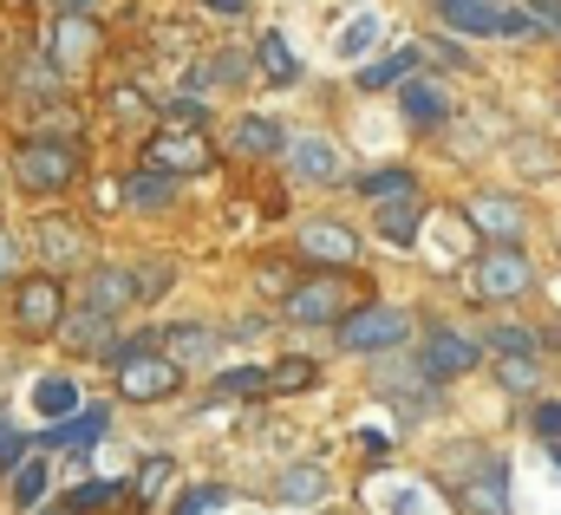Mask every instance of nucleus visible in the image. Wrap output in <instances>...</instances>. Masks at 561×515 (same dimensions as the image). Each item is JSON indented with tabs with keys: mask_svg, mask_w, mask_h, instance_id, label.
Listing matches in <instances>:
<instances>
[{
	"mask_svg": "<svg viewBox=\"0 0 561 515\" xmlns=\"http://www.w3.org/2000/svg\"><path fill=\"white\" fill-rule=\"evenodd\" d=\"M13 176H20V190H33V196H59V190L79 176V150H72V144H53V137H33V144L13 150Z\"/></svg>",
	"mask_w": 561,
	"mask_h": 515,
	"instance_id": "1",
	"label": "nucleus"
},
{
	"mask_svg": "<svg viewBox=\"0 0 561 515\" xmlns=\"http://www.w3.org/2000/svg\"><path fill=\"white\" fill-rule=\"evenodd\" d=\"M405 340H412V313H405V307H386V300L353 307V313L340 320V346H346V353H392V346H405Z\"/></svg>",
	"mask_w": 561,
	"mask_h": 515,
	"instance_id": "2",
	"label": "nucleus"
},
{
	"mask_svg": "<svg viewBox=\"0 0 561 515\" xmlns=\"http://www.w3.org/2000/svg\"><path fill=\"white\" fill-rule=\"evenodd\" d=\"M353 313V287H346V274H307L294 294H287V320H300V327H340Z\"/></svg>",
	"mask_w": 561,
	"mask_h": 515,
	"instance_id": "3",
	"label": "nucleus"
},
{
	"mask_svg": "<svg viewBox=\"0 0 561 515\" xmlns=\"http://www.w3.org/2000/svg\"><path fill=\"white\" fill-rule=\"evenodd\" d=\"M477 359H483V340H470V333H457V327H431L419 346V373L424 379H463V373H477Z\"/></svg>",
	"mask_w": 561,
	"mask_h": 515,
	"instance_id": "4",
	"label": "nucleus"
},
{
	"mask_svg": "<svg viewBox=\"0 0 561 515\" xmlns=\"http://www.w3.org/2000/svg\"><path fill=\"white\" fill-rule=\"evenodd\" d=\"M463 216L496 242V249H516L523 242V229H529V209L516 203V196H503V190H483V196H470L463 203Z\"/></svg>",
	"mask_w": 561,
	"mask_h": 515,
	"instance_id": "5",
	"label": "nucleus"
},
{
	"mask_svg": "<svg viewBox=\"0 0 561 515\" xmlns=\"http://www.w3.org/2000/svg\"><path fill=\"white\" fill-rule=\"evenodd\" d=\"M529 287H536V267H529L523 249H490V255L477 261V294L483 300H516Z\"/></svg>",
	"mask_w": 561,
	"mask_h": 515,
	"instance_id": "6",
	"label": "nucleus"
},
{
	"mask_svg": "<svg viewBox=\"0 0 561 515\" xmlns=\"http://www.w3.org/2000/svg\"><path fill=\"white\" fill-rule=\"evenodd\" d=\"M13 320H20V333H53V327L66 320V294H59V281H53V274L20 281V294H13Z\"/></svg>",
	"mask_w": 561,
	"mask_h": 515,
	"instance_id": "7",
	"label": "nucleus"
},
{
	"mask_svg": "<svg viewBox=\"0 0 561 515\" xmlns=\"http://www.w3.org/2000/svg\"><path fill=\"white\" fill-rule=\"evenodd\" d=\"M294 249H300V261H313V267L340 274V267H353V261H359V236H353L346 222H307Z\"/></svg>",
	"mask_w": 561,
	"mask_h": 515,
	"instance_id": "8",
	"label": "nucleus"
},
{
	"mask_svg": "<svg viewBox=\"0 0 561 515\" xmlns=\"http://www.w3.org/2000/svg\"><path fill=\"white\" fill-rule=\"evenodd\" d=\"M463 510L470 515H510V464L503 457H477V470L463 477Z\"/></svg>",
	"mask_w": 561,
	"mask_h": 515,
	"instance_id": "9",
	"label": "nucleus"
},
{
	"mask_svg": "<svg viewBox=\"0 0 561 515\" xmlns=\"http://www.w3.org/2000/svg\"><path fill=\"white\" fill-rule=\"evenodd\" d=\"M118 386H125V398H170V391L183 386V366L176 359H131V366H118Z\"/></svg>",
	"mask_w": 561,
	"mask_h": 515,
	"instance_id": "10",
	"label": "nucleus"
},
{
	"mask_svg": "<svg viewBox=\"0 0 561 515\" xmlns=\"http://www.w3.org/2000/svg\"><path fill=\"white\" fill-rule=\"evenodd\" d=\"M399 112H405V125L437 130L450 118V92H444L437 79H405V85H399Z\"/></svg>",
	"mask_w": 561,
	"mask_h": 515,
	"instance_id": "11",
	"label": "nucleus"
},
{
	"mask_svg": "<svg viewBox=\"0 0 561 515\" xmlns=\"http://www.w3.org/2000/svg\"><path fill=\"white\" fill-rule=\"evenodd\" d=\"M209 163V144L196 137V130H157L150 137V170H203Z\"/></svg>",
	"mask_w": 561,
	"mask_h": 515,
	"instance_id": "12",
	"label": "nucleus"
},
{
	"mask_svg": "<svg viewBox=\"0 0 561 515\" xmlns=\"http://www.w3.org/2000/svg\"><path fill=\"white\" fill-rule=\"evenodd\" d=\"M33 249H39L46 267H79V261L92 255L85 229H72V222H39V229H33Z\"/></svg>",
	"mask_w": 561,
	"mask_h": 515,
	"instance_id": "13",
	"label": "nucleus"
},
{
	"mask_svg": "<svg viewBox=\"0 0 561 515\" xmlns=\"http://www.w3.org/2000/svg\"><path fill=\"white\" fill-rule=\"evenodd\" d=\"M85 300H92V313H125L131 300H138V274H125V267H92V281H85Z\"/></svg>",
	"mask_w": 561,
	"mask_h": 515,
	"instance_id": "14",
	"label": "nucleus"
},
{
	"mask_svg": "<svg viewBox=\"0 0 561 515\" xmlns=\"http://www.w3.org/2000/svg\"><path fill=\"white\" fill-rule=\"evenodd\" d=\"M105 431H112V411H105V404H85V411H72L66 424L46 431V450H85V444H99Z\"/></svg>",
	"mask_w": 561,
	"mask_h": 515,
	"instance_id": "15",
	"label": "nucleus"
},
{
	"mask_svg": "<svg viewBox=\"0 0 561 515\" xmlns=\"http://www.w3.org/2000/svg\"><path fill=\"white\" fill-rule=\"evenodd\" d=\"M287 163H294V176H307V183H333L340 176V157H333V137H294L287 144Z\"/></svg>",
	"mask_w": 561,
	"mask_h": 515,
	"instance_id": "16",
	"label": "nucleus"
},
{
	"mask_svg": "<svg viewBox=\"0 0 561 515\" xmlns=\"http://www.w3.org/2000/svg\"><path fill=\"white\" fill-rule=\"evenodd\" d=\"M437 13H444V26H450V33L490 39V33H503V13H510V7H490V0H444Z\"/></svg>",
	"mask_w": 561,
	"mask_h": 515,
	"instance_id": "17",
	"label": "nucleus"
},
{
	"mask_svg": "<svg viewBox=\"0 0 561 515\" xmlns=\"http://www.w3.org/2000/svg\"><path fill=\"white\" fill-rule=\"evenodd\" d=\"M419 59H424V46L412 39V46H399V53H386V59H373V66L359 72V85H366V92H386V85H405V79H419Z\"/></svg>",
	"mask_w": 561,
	"mask_h": 515,
	"instance_id": "18",
	"label": "nucleus"
},
{
	"mask_svg": "<svg viewBox=\"0 0 561 515\" xmlns=\"http://www.w3.org/2000/svg\"><path fill=\"white\" fill-rule=\"evenodd\" d=\"M424 229V203L419 196H399V203H379V236L386 242H399V249H412Z\"/></svg>",
	"mask_w": 561,
	"mask_h": 515,
	"instance_id": "19",
	"label": "nucleus"
},
{
	"mask_svg": "<svg viewBox=\"0 0 561 515\" xmlns=\"http://www.w3.org/2000/svg\"><path fill=\"white\" fill-rule=\"evenodd\" d=\"M229 144H236L242 157H280V150H287V137H280V130L268 125V118H236Z\"/></svg>",
	"mask_w": 561,
	"mask_h": 515,
	"instance_id": "20",
	"label": "nucleus"
},
{
	"mask_svg": "<svg viewBox=\"0 0 561 515\" xmlns=\"http://www.w3.org/2000/svg\"><path fill=\"white\" fill-rule=\"evenodd\" d=\"M125 196H131V209H163V203H176V176L170 170H138L125 183Z\"/></svg>",
	"mask_w": 561,
	"mask_h": 515,
	"instance_id": "21",
	"label": "nucleus"
},
{
	"mask_svg": "<svg viewBox=\"0 0 561 515\" xmlns=\"http://www.w3.org/2000/svg\"><path fill=\"white\" fill-rule=\"evenodd\" d=\"M359 196L366 203H399V196H419V183H412V170H366Z\"/></svg>",
	"mask_w": 561,
	"mask_h": 515,
	"instance_id": "22",
	"label": "nucleus"
},
{
	"mask_svg": "<svg viewBox=\"0 0 561 515\" xmlns=\"http://www.w3.org/2000/svg\"><path fill=\"white\" fill-rule=\"evenodd\" d=\"M33 404H39L53 424H66V417L79 411V386H72V379H39V386H33Z\"/></svg>",
	"mask_w": 561,
	"mask_h": 515,
	"instance_id": "23",
	"label": "nucleus"
},
{
	"mask_svg": "<svg viewBox=\"0 0 561 515\" xmlns=\"http://www.w3.org/2000/svg\"><path fill=\"white\" fill-rule=\"evenodd\" d=\"M92 46H99V33H92L85 20H66V26L53 33V53H59V66H79V59H85Z\"/></svg>",
	"mask_w": 561,
	"mask_h": 515,
	"instance_id": "24",
	"label": "nucleus"
},
{
	"mask_svg": "<svg viewBox=\"0 0 561 515\" xmlns=\"http://www.w3.org/2000/svg\"><path fill=\"white\" fill-rule=\"evenodd\" d=\"M490 353H503V359H536L542 353V340L529 333V327H490V340H483Z\"/></svg>",
	"mask_w": 561,
	"mask_h": 515,
	"instance_id": "25",
	"label": "nucleus"
},
{
	"mask_svg": "<svg viewBox=\"0 0 561 515\" xmlns=\"http://www.w3.org/2000/svg\"><path fill=\"white\" fill-rule=\"evenodd\" d=\"M255 59H262V72H268V79H275V85H287V79H294V72H300V66H294V53H287V39H280V33H262V39H255Z\"/></svg>",
	"mask_w": 561,
	"mask_h": 515,
	"instance_id": "26",
	"label": "nucleus"
},
{
	"mask_svg": "<svg viewBox=\"0 0 561 515\" xmlns=\"http://www.w3.org/2000/svg\"><path fill=\"white\" fill-rule=\"evenodd\" d=\"M280 496L287 503H320L327 496V470H287L280 477Z\"/></svg>",
	"mask_w": 561,
	"mask_h": 515,
	"instance_id": "27",
	"label": "nucleus"
},
{
	"mask_svg": "<svg viewBox=\"0 0 561 515\" xmlns=\"http://www.w3.org/2000/svg\"><path fill=\"white\" fill-rule=\"evenodd\" d=\"M157 346H163V353H209L216 333H209V327H170V333H157Z\"/></svg>",
	"mask_w": 561,
	"mask_h": 515,
	"instance_id": "28",
	"label": "nucleus"
},
{
	"mask_svg": "<svg viewBox=\"0 0 561 515\" xmlns=\"http://www.w3.org/2000/svg\"><path fill=\"white\" fill-rule=\"evenodd\" d=\"M46 470H53V464H20V470H13V503H20V510H33V503L46 496Z\"/></svg>",
	"mask_w": 561,
	"mask_h": 515,
	"instance_id": "29",
	"label": "nucleus"
},
{
	"mask_svg": "<svg viewBox=\"0 0 561 515\" xmlns=\"http://www.w3.org/2000/svg\"><path fill=\"white\" fill-rule=\"evenodd\" d=\"M529 431H536L542 444H561V398H536V404H529Z\"/></svg>",
	"mask_w": 561,
	"mask_h": 515,
	"instance_id": "30",
	"label": "nucleus"
},
{
	"mask_svg": "<svg viewBox=\"0 0 561 515\" xmlns=\"http://www.w3.org/2000/svg\"><path fill=\"white\" fill-rule=\"evenodd\" d=\"M496 379L510 391H536V379H542V359H503L496 366Z\"/></svg>",
	"mask_w": 561,
	"mask_h": 515,
	"instance_id": "31",
	"label": "nucleus"
},
{
	"mask_svg": "<svg viewBox=\"0 0 561 515\" xmlns=\"http://www.w3.org/2000/svg\"><path fill=\"white\" fill-rule=\"evenodd\" d=\"M373 39H379V20H373V13H359V20H353V26L340 33V53H346V59H359V53H366Z\"/></svg>",
	"mask_w": 561,
	"mask_h": 515,
	"instance_id": "32",
	"label": "nucleus"
},
{
	"mask_svg": "<svg viewBox=\"0 0 561 515\" xmlns=\"http://www.w3.org/2000/svg\"><path fill=\"white\" fill-rule=\"evenodd\" d=\"M112 503H118V483H79V490H72V510H79V515L112 510Z\"/></svg>",
	"mask_w": 561,
	"mask_h": 515,
	"instance_id": "33",
	"label": "nucleus"
},
{
	"mask_svg": "<svg viewBox=\"0 0 561 515\" xmlns=\"http://www.w3.org/2000/svg\"><path fill=\"white\" fill-rule=\"evenodd\" d=\"M268 386H275V391H300V386H313V366H307V359H280L275 373H268Z\"/></svg>",
	"mask_w": 561,
	"mask_h": 515,
	"instance_id": "34",
	"label": "nucleus"
},
{
	"mask_svg": "<svg viewBox=\"0 0 561 515\" xmlns=\"http://www.w3.org/2000/svg\"><path fill=\"white\" fill-rule=\"evenodd\" d=\"M392 515H444V503H437L431 490H399V496H392Z\"/></svg>",
	"mask_w": 561,
	"mask_h": 515,
	"instance_id": "35",
	"label": "nucleus"
},
{
	"mask_svg": "<svg viewBox=\"0 0 561 515\" xmlns=\"http://www.w3.org/2000/svg\"><path fill=\"white\" fill-rule=\"evenodd\" d=\"M72 340H79V346H105V340H112V320H105V313H92V307H85V320H79V327H72Z\"/></svg>",
	"mask_w": 561,
	"mask_h": 515,
	"instance_id": "36",
	"label": "nucleus"
},
{
	"mask_svg": "<svg viewBox=\"0 0 561 515\" xmlns=\"http://www.w3.org/2000/svg\"><path fill=\"white\" fill-rule=\"evenodd\" d=\"M209 510H222V490H183L176 496V515H209Z\"/></svg>",
	"mask_w": 561,
	"mask_h": 515,
	"instance_id": "37",
	"label": "nucleus"
},
{
	"mask_svg": "<svg viewBox=\"0 0 561 515\" xmlns=\"http://www.w3.org/2000/svg\"><path fill=\"white\" fill-rule=\"evenodd\" d=\"M163 483H170V457H150V464L138 470V496H157Z\"/></svg>",
	"mask_w": 561,
	"mask_h": 515,
	"instance_id": "38",
	"label": "nucleus"
},
{
	"mask_svg": "<svg viewBox=\"0 0 561 515\" xmlns=\"http://www.w3.org/2000/svg\"><path fill=\"white\" fill-rule=\"evenodd\" d=\"M529 33H542L536 13H529V7H510V13H503V39H529Z\"/></svg>",
	"mask_w": 561,
	"mask_h": 515,
	"instance_id": "39",
	"label": "nucleus"
},
{
	"mask_svg": "<svg viewBox=\"0 0 561 515\" xmlns=\"http://www.w3.org/2000/svg\"><path fill=\"white\" fill-rule=\"evenodd\" d=\"M268 386V373L262 366H242V373H222V391H262Z\"/></svg>",
	"mask_w": 561,
	"mask_h": 515,
	"instance_id": "40",
	"label": "nucleus"
},
{
	"mask_svg": "<svg viewBox=\"0 0 561 515\" xmlns=\"http://www.w3.org/2000/svg\"><path fill=\"white\" fill-rule=\"evenodd\" d=\"M529 13H536L542 33H561V0H529Z\"/></svg>",
	"mask_w": 561,
	"mask_h": 515,
	"instance_id": "41",
	"label": "nucleus"
},
{
	"mask_svg": "<svg viewBox=\"0 0 561 515\" xmlns=\"http://www.w3.org/2000/svg\"><path fill=\"white\" fill-rule=\"evenodd\" d=\"M170 118H183V125H203V118H209V99H176V105H170Z\"/></svg>",
	"mask_w": 561,
	"mask_h": 515,
	"instance_id": "42",
	"label": "nucleus"
},
{
	"mask_svg": "<svg viewBox=\"0 0 561 515\" xmlns=\"http://www.w3.org/2000/svg\"><path fill=\"white\" fill-rule=\"evenodd\" d=\"M20 450H26V444H20V437L0 424V470H13V464H20Z\"/></svg>",
	"mask_w": 561,
	"mask_h": 515,
	"instance_id": "43",
	"label": "nucleus"
},
{
	"mask_svg": "<svg viewBox=\"0 0 561 515\" xmlns=\"http://www.w3.org/2000/svg\"><path fill=\"white\" fill-rule=\"evenodd\" d=\"M138 92H112V118H138Z\"/></svg>",
	"mask_w": 561,
	"mask_h": 515,
	"instance_id": "44",
	"label": "nucleus"
},
{
	"mask_svg": "<svg viewBox=\"0 0 561 515\" xmlns=\"http://www.w3.org/2000/svg\"><path fill=\"white\" fill-rule=\"evenodd\" d=\"M53 7H59V13H66V20H85V13H92V7H99V0H53Z\"/></svg>",
	"mask_w": 561,
	"mask_h": 515,
	"instance_id": "45",
	"label": "nucleus"
},
{
	"mask_svg": "<svg viewBox=\"0 0 561 515\" xmlns=\"http://www.w3.org/2000/svg\"><path fill=\"white\" fill-rule=\"evenodd\" d=\"M7 274H13V242L0 236V281H7Z\"/></svg>",
	"mask_w": 561,
	"mask_h": 515,
	"instance_id": "46",
	"label": "nucleus"
},
{
	"mask_svg": "<svg viewBox=\"0 0 561 515\" xmlns=\"http://www.w3.org/2000/svg\"><path fill=\"white\" fill-rule=\"evenodd\" d=\"M556 464H561V444H556Z\"/></svg>",
	"mask_w": 561,
	"mask_h": 515,
	"instance_id": "47",
	"label": "nucleus"
}]
</instances>
